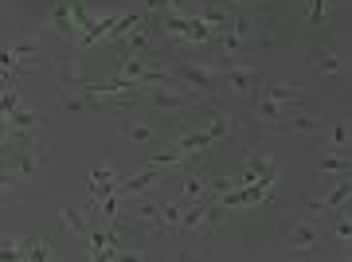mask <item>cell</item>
I'll return each mask as SVG.
<instances>
[{"instance_id":"cell-1","label":"cell","mask_w":352,"mask_h":262,"mask_svg":"<svg viewBox=\"0 0 352 262\" xmlns=\"http://www.w3.org/2000/svg\"><path fill=\"white\" fill-rule=\"evenodd\" d=\"M227 129H231V122L219 118V122H212V129H188V133H180L173 149L184 153V157H204V153L212 149L219 138H227Z\"/></svg>"},{"instance_id":"cell-2","label":"cell","mask_w":352,"mask_h":262,"mask_svg":"<svg viewBox=\"0 0 352 262\" xmlns=\"http://www.w3.org/2000/svg\"><path fill=\"white\" fill-rule=\"evenodd\" d=\"M173 75L188 94H215L219 90V71H212L208 63H184V67H176Z\"/></svg>"},{"instance_id":"cell-3","label":"cell","mask_w":352,"mask_h":262,"mask_svg":"<svg viewBox=\"0 0 352 262\" xmlns=\"http://www.w3.org/2000/svg\"><path fill=\"white\" fill-rule=\"evenodd\" d=\"M141 94H145V102L153 110H161V113H184L192 106V94L184 87H145Z\"/></svg>"},{"instance_id":"cell-4","label":"cell","mask_w":352,"mask_h":262,"mask_svg":"<svg viewBox=\"0 0 352 262\" xmlns=\"http://www.w3.org/2000/svg\"><path fill=\"white\" fill-rule=\"evenodd\" d=\"M219 90L239 94V98H254V90H258V75H254L251 67H243V63L223 67V71H219Z\"/></svg>"},{"instance_id":"cell-5","label":"cell","mask_w":352,"mask_h":262,"mask_svg":"<svg viewBox=\"0 0 352 262\" xmlns=\"http://www.w3.org/2000/svg\"><path fill=\"white\" fill-rule=\"evenodd\" d=\"M122 200H129L126 204V219H133V223H141V227H153V231H161V204L157 200H149L145 192H138V196H122Z\"/></svg>"},{"instance_id":"cell-6","label":"cell","mask_w":352,"mask_h":262,"mask_svg":"<svg viewBox=\"0 0 352 262\" xmlns=\"http://www.w3.org/2000/svg\"><path fill=\"white\" fill-rule=\"evenodd\" d=\"M349 196H352V184H349V176H344L340 184L329 188V192L321 196V200L309 204V208H305V215H309V219H317V215H333L337 208H344V204H349Z\"/></svg>"},{"instance_id":"cell-7","label":"cell","mask_w":352,"mask_h":262,"mask_svg":"<svg viewBox=\"0 0 352 262\" xmlns=\"http://www.w3.org/2000/svg\"><path fill=\"white\" fill-rule=\"evenodd\" d=\"M278 164L266 149H251L247 153V168H243V184H254V180H274Z\"/></svg>"},{"instance_id":"cell-8","label":"cell","mask_w":352,"mask_h":262,"mask_svg":"<svg viewBox=\"0 0 352 262\" xmlns=\"http://www.w3.org/2000/svg\"><path fill=\"white\" fill-rule=\"evenodd\" d=\"M286 243L294 250H309V247H317V243H321V231H317V223L305 215V219H298V223L286 231Z\"/></svg>"},{"instance_id":"cell-9","label":"cell","mask_w":352,"mask_h":262,"mask_svg":"<svg viewBox=\"0 0 352 262\" xmlns=\"http://www.w3.org/2000/svg\"><path fill=\"white\" fill-rule=\"evenodd\" d=\"M309 67L321 71V75H344V59H340L337 51H329V47H314V51H309Z\"/></svg>"},{"instance_id":"cell-10","label":"cell","mask_w":352,"mask_h":262,"mask_svg":"<svg viewBox=\"0 0 352 262\" xmlns=\"http://www.w3.org/2000/svg\"><path fill=\"white\" fill-rule=\"evenodd\" d=\"M254 118H258V122H270V125H282V118H286V106H278L270 94L254 90Z\"/></svg>"},{"instance_id":"cell-11","label":"cell","mask_w":352,"mask_h":262,"mask_svg":"<svg viewBox=\"0 0 352 262\" xmlns=\"http://www.w3.org/2000/svg\"><path fill=\"white\" fill-rule=\"evenodd\" d=\"M314 173H337V176H349V149H329L314 161Z\"/></svg>"},{"instance_id":"cell-12","label":"cell","mask_w":352,"mask_h":262,"mask_svg":"<svg viewBox=\"0 0 352 262\" xmlns=\"http://www.w3.org/2000/svg\"><path fill=\"white\" fill-rule=\"evenodd\" d=\"M157 173H161V168H153V164H149V168H141V173L118 180V192H122V196H138V192H145V188L157 180Z\"/></svg>"},{"instance_id":"cell-13","label":"cell","mask_w":352,"mask_h":262,"mask_svg":"<svg viewBox=\"0 0 352 262\" xmlns=\"http://www.w3.org/2000/svg\"><path fill=\"white\" fill-rule=\"evenodd\" d=\"M122 138L133 141V145H153L161 133H157V125H149V122H122Z\"/></svg>"},{"instance_id":"cell-14","label":"cell","mask_w":352,"mask_h":262,"mask_svg":"<svg viewBox=\"0 0 352 262\" xmlns=\"http://www.w3.org/2000/svg\"><path fill=\"white\" fill-rule=\"evenodd\" d=\"M204 196H208V180H204L200 173H184L180 176V200L196 204V200H204Z\"/></svg>"},{"instance_id":"cell-15","label":"cell","mask_w":352,"mask_h":262,"mask_svg":"<svg viewBox=\"0 0 352 262\" xmlns=\"http://www.w3.org/2000/svg\"><path fill=\"white\" fill-rule=\"evenodd\" d=\"M51 28H55V32H63V36L78 32V24H75V0H67V4H55V8H51Z\"/></svg>"},{"instance_id":"cell-16","label":"cell","mask_w":352,"mask_h":262,"mask_svg":"<svg viewBox=\"0 0 352 262\" xmlns=\"http://www.w3.org/2000/svg\"><path fill=\"white\" fill-rule=\"evenodd\" d=\"M317 113H286L282 118V129H294V133H317Z\"/></svg>"},{"instance_id":"cell-17","label":"cell","mask_w":352,"mask_h":262,"mask_svg":"<svg viewBox=\"0 0 352 262\" xmlns=\"http://www.w3.org/2000/svg\"><path fill=\"white\" fill-rule=\"evenodd\" d=\"M258 90H263V94H270L278 106H289V102L302 94V87H289V83H286V87H282V83H274V87H258Z\"/></svg>"},{"instance_id":"cell-18","label":"cell","mask_w":352,"mask_h":262,"mask_svg":"<svg viewBox=\"0 0 352 262\" xmlns=\"http://www.w3.org/2000/svg\"><path fill=\"white\" fill-rule=\"evenodd\" d=\"M349 235H352V219H349V212H333V239L337 243H349Z\"/></svg>"},{"instance_id":"cell-19","label":"cell","mask_w":352,"mask_h":262,"mask_svg":"<svg viewBox=\"0 0 352 262\" xmlns=\"http://www.w3.org/2000/svg\"><path fill=\"white\" fill-rule=\"evenodd\" d=\"M184 219V204H161V223L164 227H180Z\"/></svg>"},{"instance_id":"cell-20","label":"cell","mask_w":352,"mask_h":262,"mask_svg":"<svg viewBox=\"0 0 352 262\" xmlns=\"http://www.w3.org/2000/svg\"><path fill=\"white\" fill-rule=\"evenodd\" d=\"M39 168V161H32V153H16V161H12V173L24 180V176H32Z\"/></svg>"},{"instance_id":"cell-21","label":"cell","mask_w":352,"mask_h":262,"mask_svg":"<svg viewBox=\"0 0 352 262\" xmlns=\"http://www.w3.org/2000/svg\"><path fill=\"white\" fill-rule=\"evenodd\" d=\"M59 219H63L67 231H82V227H87V215L78 212V208H63V212H59Z\"/></svg>"},{"instance_id":"cell-22","label":"cell","mask_w":352,"mask_h":262,"mask_svg":"<svg viewBox=\"0 0 352 262\" xmlns=\"http://www.w3.org/2000/svg\"><path fill=\"white\" fill-rule=\"evenodd\" d=\"M329 145L333 149H349V122H337L329 129Z\"/></svg>"},{"instance_id":"cell-23","label":"cell","mask_w":352,"mask_h":262,"mask_svg":"<svg viewBox=\"0 0 352 262\" xmlns=\"http://www.w3.org/2000/svg\"><path fill=\"white\" fill-rule=\"evenodd\" d=\"M0 259H24V239H0Z\"/></svg>"},{"instance_id":"cell-24","label":"cell","mask_w":352,"mask_h":262,"mask_svg":"<svg viewBox=\"0 0 352 262\" xmlns=\"http://www.w3.org/2000/svg\"><path fill=\"white\" fill-rule=\"evenodd\" d=\"M90 184H118V173L113 168H94L90 173Z\"/></svg>"},{"instance_id":"cell-25","label":"cell","mask_w":352,"mask_h":262,"mask_svg":"<svg viewBox=\"0 0 352 262\" xmlns=\"http://www.w3.org/2000/svg\"><path fill=\"white\" fill-rule=\"evenodd\" d=\"M145 8H149V12H157V8H161V12H180L176 0H145Z\"/></svg>"},{"instance_id":"cell-26","label":"cell","mask_w":352,"mask_h":262,"mask_svg":"<svg viewBox=\"0 0 352 262\" xmlns=\"http://www.w3.org/2000/svg\"><path fill=\"white\" fill-rule=\"evenodd\" d=\"M16 184H20V176H16L12 168H0V196H4L8 188H16Z\"/></svg>"},{"instance_id":"cell-27","label":"cell","mask_w":352,"mask_h":262,"mask_svg":"<svg viewBox=\"0 0 352 262\" xmlns=\"http://www.w3.org/2000/svg\"><path fill=\"white\" fill-rule=\"evenodd\" d=\"M12 55H16V59H28V55H39V47H36V43H16Z\"/></svg>"},{"instance_id":"cell-28","label":"cell","mask_w":352,"mask_h":262,"mask_svg":"<svg viewBox=\"0 0 352 262\" xmlns=\"http://www.w3.org/2000/svg\"><path fill=\"white\" fill-rule=\"evenodd\" d=\"M325 4L329 0H309V20H321L325 16Z\"/></svg>"},{"instance_id":"cell-29","label":"cell","mask_w":352,"mask_h":262,"mask_svg":"<svg viewBox=\"0 0 352 262\" xmlns=\"http://www.w3.org/2000/svg\"><path fill=\"white\" fill-rule=\"evenodd\" d=\"M227 4H251V0H227Z\"/></svg>"}]
</instances>
